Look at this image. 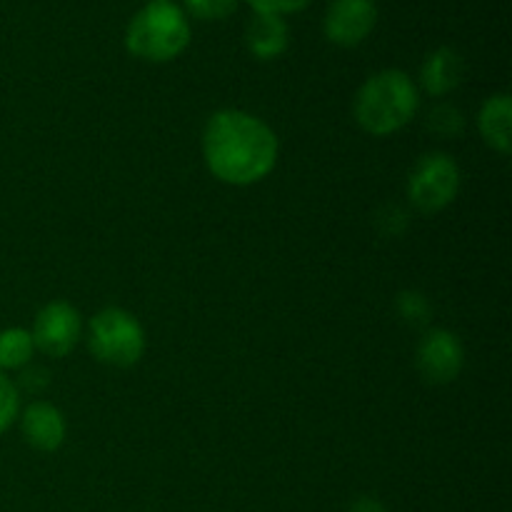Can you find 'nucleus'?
<instances>
[{"label":"nucleus","instance_id":"6","mask_svg":"<svg viewBox=\"0 0 512 512\" xmlns=\"http://www.w3.org/2000/svg\"><path fill=\"white\" fill-rule=\"evenodd\" d=\"M30 335H33L35 350H40L48 358H65L68 353H73L78 340L83 338L80 310L68 300H50L35 315Z\"/></svg>","mask_w":512,"mask_h":512},{"label":"nucleus","instance_id":"7","mask_svg":"<svg viewBox=\"0 0 512 512\" xmlns=\"http://www.w3.org/2000/svg\"><path fill=\"white\" fill-rule=\"evenodd\" d=\"M415 368L428 385H450L465 368V348L448 328H433L420 338Z\"/></svg>","mask_w":512,"mask_h":512},{"label":"nucleus","instance_id":"2","mask_svg":"<svg viewBox=\"0 0 512 512\" xmlns=\"http://www.w3.org/2000/svg\"><path fill=\"white\" fill-rule=\"evenodd\" d=\"M420 90L400 68H385L370 75L353 100L355 123L373 138L403 130L418 115Z\"/></svg>","mask_w":512,"mask_h":512},{"label":"nucleus","instance_id":"20","mask_svg":"<svg viewBox=\"0 0 512 512\" xmlns=\"http://www.w3.org/2000/svg\"><path fill=\"white\" fill-rule=\"evenodd\" d=\"M345 512H388L383 503H380L378 498H370V495H363V498L353 500V503L348 505V510Z\"/></svg>","mask_w":512,"mask_h":512},{"label":"nucleus","instance_id":"18","mask_svg":"<svg viewBox=\"0 0 512 512\" xmlns=\"http://www.w3.org/2000/svg\"><path fill=\"white\" fill-rule=\"evenodd\" d=\"M375 225H378V230L385 238H398L408 228V213L398 208V205H385L378 213V218H375Z\"/></svg>","mask_w":512,"mask_h":512},{"label":"nucleus","instance_id":"8","mask_svg":"<svg viewBox=\"0 0 512 512\" xmlns=\"http://www.w3.org/2000/svg\"><path fill=\"white\" fill-rule=\"evenodd\" d=\"M378 25L375 0H330L323 15V33L338 48H358Z\"/></svg>","mask_w":512,"mask_h":512},{"label":"nucleus","instance_id":"19","mask_svg":"<svg viewBox=\"0 0 512 512\" xmlns=\"http://www.w3.org/2000/svg\"><path fill=\"white\" fill-rule=\"evenodd\" d=\"M255 13H263V15H293V13H303L313 0H245Z\"/></svg>","mask_w":512,"mask_h":512},{"label":"nucleus","instance_id":"4","mask_svg":"<svg viewBox=\"0 0 512 512\" xmlns=\"http://www.w3.org/2000/svg\"><path fill=\"white\" fill-rule=\"evenodd\" d=\"M88 348L98 363L110 368H133L148 348L145 328L130 310L108 305L88 325Z\"/></svg>","mask_w":512,"mask_h":512},{"label":"nucleus","instance_id":"1","mask_svg":"<svg viewBox=\"0 0 512 512\" xmlns=\"http://www.w3.org/2000/svg\"><path fill=\"white\" fill-rule=\"evenodd\" d=\"M200 145L210 175L233 188L265 180L280 158L275 130L258 115L238 108L215 110L205 120Z\"/></svg>","mask_w":512,"mask_h":512},{"label":"nucleus","instance_id":"3","mask_svg":"<svg viewBox=\"0 0 512 512\" xmlns=\"http://www.w3.org/2000/svg\"><path fill=\"white\" fill-rule=\"evenodd\" d=\"M125 50L145 63H170L193 40L190 18L173 0H148L125 28Z\"/></svg>","mask_w":512,"mask_h":512},{"label":"nucleus","instance_id":"12","mask_svg":"<svg viewBox=\"0 0 512 512\" xmlns=\"http://www.w3.org/2000/svg\"><path fill=\"white\" fill-rule=\"evenodd\" d=\"M478 130L485 145L495 153L508 155L512 150V98L508 93H495L485 98L478 110Z\"/></svg>","mask_w":512,"mask_h":512},{"label":"nucleus","instance_id":"17","mask_svg":"<svg viewBox=\"0 0 512 512\" xmlns=\"http://www.w3.org/2000/svg\"><path fill=\"white\" fill-rule=\"evenodd\" d=\"M20 415V390L13 383V378H8V373L0 370V435L5 430H10V425L18 420Z\"/></svg>","mask_w":512,"mask_h":512},{"label":"nucleus","instance_id":"15","mask_svg":"<svg viewBox=\"0 0 512 512\" xmlns=\"http://www.w3.org/2000/svg\"><path fill=\"white\" fill-rule=\"evenodd\" d=\"M395 310L408 325H425L430 318V303L420 290H403L395 298Z\"/></svg>","mask_w":512,"mask_h":512},{"label":"nucleus","instance_id":"11","mask_svg":"<svg viewBox=\"0 0 512 512\" xmlns=\"http://www.w3.org/2000/svg\"><path fill=\"white\" fill-rule=\"evenodd\" d=\"M245 45L255 60H278L290 45V30L280 15L255 13L245 28Z\"/></svg>","mask_w":512,"mask_h":512},{"label":"nucleus","instance_id":"5","mask_svg":"<svg viewBox=\"0 0 512 512\" xmlns=\"http://www.w3.org/2000/svg\"><path fill=\"white\" fill-rule=\"evenodd\" d=\"M460 183V165L448 153H425L408 173L405 195L418 213L438 215L455 203Z\"/></svg>","mask_w":512,"mask_h":512},{"label":"nucleus","instance_id":"9","mask_svg":"<svg viewBox=\"0 0 512 512\" xmlns=\"http://www.w3.org/2000/svg\"><path fill=\"white\" fill-rule=\"evenodd\" d=\"M18 418L20 433L30 448L40 450V453H55V450L63 448L68 423H65V415L60 413V408H55L53 403L35 400Z\"/></svg>","mask_w":512,"mask_h":512},{"label":"nucleus","instance_id":"10","mask_svg":"<svg viewBox=\"0 0 512 512\" xmlns=\"http://www.w3.org/2000/svg\"><path fill=\"white\" fill-rule=\"evenodd\" d=\"M465 75V60L450 45L435 48L433 53L425 55L423 65H420V88L430 95V98H445L458 85L463 83Z\"/></svg>","mask_w":512,"mask_h":512},{"label":"nucleus","instance_id":"14","mask_svg":"<svg viewBox=\"0 0 512 512\" xmlns=\"http://www.w3.org/2000/svg\"><path fill=\"white\" fill-rule=\"evenodd\" d=\"M428 130L433 135L443 140H453L460 138L465 130V115L463 110L455 108L450 103H438L433 110L428 113V120H425Z\"/></svg>","mask_w":512,"mask_h":512},{"label":"nucleus","instance_id":"16","mask_svg":"<svg viewBox=\"0 0 512 512\" xmlns=\"http://www.w3.org/2000/svg\"><path fill=\"white\" fill-rule=\"evenodd\" d=\"M240 0H183L185 15L198 20H225L238 10Z\"/></svg>","mask_w":512,"mask_h":512},{"label":"nucleus","instance_id":"13","mask_svg":"<svg viewBox=\"0 0 512 512\" xmlns=\"http://www.w3.org/2000/svg\"><path fill=\"white\" fill-rule=\"evenodd\" d=\"M33 355L35 343L28 328L13 325V328L0 330V370H3V373L28 368Z\"/></svg>","mask_w":512,"mask_h":512}]
</instances>
